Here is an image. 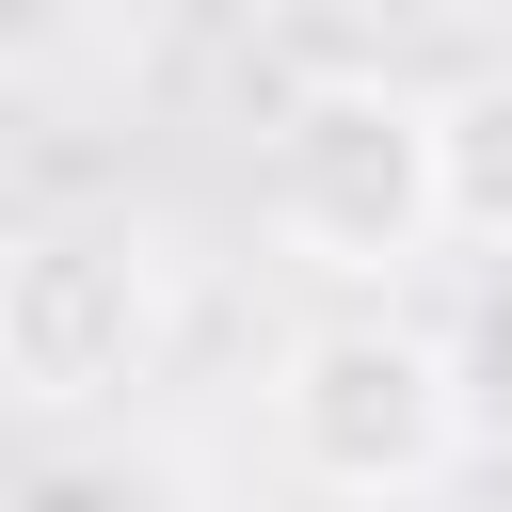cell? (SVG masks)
<instances>
[{"label": "cell", "mask_w": 512, "mask_h": 512, "mask_svg": "<svg viewBox=\"0 0 512 512\" xmlns=\"http://www.w3.org/2000/svg\"><path fill=\"white\" fill-rule=\"evenodd\" d=\"M272 448L288 480H320L336 512H416L448 464H464V352L432 320H400L384 288L368 304H320L288 352H272Z\"/></svg>", "instance_id": "6da1fadb"}, {"label": "cell", "mask_w": 512, "mask_h": 512, "mask_svg": "<svg viewBox=\"0 0 512 512\" xmlns=\"http://www.w3.org/2000/svg\"><path fill=\"white\" fill-rule=\"evenodd\" d=\"M160 368V256L112 224H32L0 240V400L96 416Z\"/></svg>", "instance_id": "3957f363"}, {"label": "cell", "mask_w": 512, "mask_h": 512, "mask_svg": "<svg viewBox=\"0 0 512 512\" xmlns=\"http://www.w3.org/2000/svg\"><path fill=\"white\" fill-rule=\"evenodd\" d=\"M256 208L304 272L336 288H400L432 256V96L384 64H320L288 80L272 144H256Z\"/></svg>", "instance_id": "7a4b0ae2"}, {"label": "cell", "mask_w": 512, "mask_h": 512, "mask_svg": "<svg viewBox=\"0 0 512 512\" xmlns=\"http://www.w3.org/2000/svg\"><path fill=\"white\" fill-rule=\"evenodd\" d=\"M432 240L512 256V64H480V80L432 96Z\"/></svg>", "instance_id": "277c9868"}]
</instances>
